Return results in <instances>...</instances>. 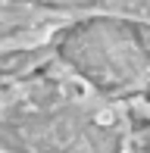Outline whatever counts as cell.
Returning a JSON list of instances; mask_svg holds the SVG:
<instances>
[{"label": "cell", "mask_w": 150, "mask_h": 153, "mask_svg": "<svg viewBox=\"0 0 150 153\" xmlns=\"http://www.w3.org/2000/svg\"><path fill=\"white\" fill-rule=\"evenodd\" d=\"M0 153H150V0H0Z\"/></svg>", "instance_id": "cell-1"}]
</instances>
